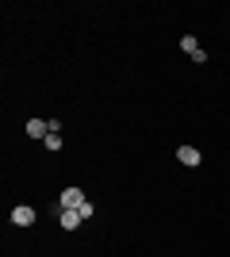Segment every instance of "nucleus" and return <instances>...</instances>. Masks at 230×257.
<instances>
[{"instance_id":"nucleus-1","label":"nucleus","mask_w":230,"mask_h":257,"mask_svg":"<svg viewBox=\"0 0 230 257\" xmlns=\"http://www.w3.org/2000/svg\"><path fill=\"white\" fill-rule=\"evenodd\" d=\"M81 223H85V215H81V207H66V211L58 215V226H66V230H77Z\"/></svg>"},{"instance_id":"nucleus-2","label":"nucleus","mask_w":230,"mask_h":257,"mask_svg":"<svg viewBox=\"0 0 230 257\" xmlns=\"http://www.w3.org/2000/svg\"><path fill=\"white\" fill-rule=\"evenodd\" d=\"M58 204H62V211H66V207H81L85 204V192H81V188H66V192L58 196Z\"/></svg>"},{"instance_id":"nucleus-3","label":"nucleus","mask_w":230,"mask_h":257,"mask_svg":"<svg viewBox=\"0 0 230 257\" xmlns=\"http://www.w3.org/2000/svg\"><path fill=\"white\" fill-rule=\"evenodd\" d=\"M12 223H16V226H31V223H35V207L20 204L16 211H12Z\"/></svg>"},{"instance_id":"nucleus-4","label":"nucleus","mask_w":230,"mask_h":257,"mask_svg":"<svg viewBox=\"0 0 230 257\" xmlns=\"http://www.w3.org/2000/svg\"><path fill=\"white\" fill-rule=\"evenodd\" d=\"M176 158H180V165H192V169L199 165V150H196V146H180V150H176Z\"/></svg>"},{"instance_id":"nucleus-5","label":"nucleus","mask_w":230,"mask_h":257,"mask_svg":"<svg viewBox=\"0 0 230 257\" xmlns=\"http://www.w3.org/2000/svg\"><path fill=\"white\" fill-rule=\"evenodd\" d=\"M27 135H31V139H46V135H50V123H46V119H31V123H27Z\"/></svg>"},{"instance_id":"nucleus-6","label":"nucleus","mask_w":230,"mask_h":257,"mask_svg":"<svg viewBox=\"0 0 230 257\" xmlns=\"http://www.w3.org/2000/svg\"><path fill=\"white\" fill-rule=\"evenodd\" d=\"M43 142H46V150H62V135H58V131H50Z\"/></svg>"},{"instance_id":"nucleus-7","label":"nucleus","mask_w":230,"mask_h":257,"mask_svg":"<svg viewBox=\"0 0 230 257\" xmlns=\"http://www.w3.org/2000/svg\"><path fill=\"white\" fill-rule=\"evenodd\" d=\"M180 50H184V54H196V50H199V43L192 39V35H184V39H180Z\"/></svg>"}]
</instances>
